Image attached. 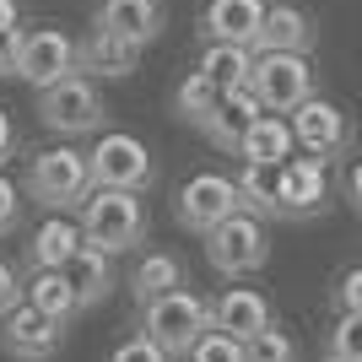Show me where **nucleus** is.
I'll list each match as a JSON object with an SVG mask.
<instances>
[{
  "mask_svg": "<svg viewBox=\"0 0 362 362\" xmlns=\"http://www.w3.org/2000/svg\"><path fill=\"white\" fill-rule=\"evenodd\" d=\"M81 238L98 243L103 255H130L136 243H146V195L136 189H108V184H92V195L81 200Z\"/></svg>",
  "mask_w": 362,
  "mask_h": 362,
  "instance_id": "obj_1",
  "label": "nucleus"
},
{
  "mask_svg": "<svg viewBox=\"0 0 362 362\" xmlns=\"http://www.w3.org/2000/svg\"><path fill=\"white\" fill-rule=\"evenodd\" d=\"M38 119H44V130H54L65 141L92 136V130H103V92H98L92 76L71 71L65 81L38 92Z\"/></svg>",
  "mask_w": 362,
  "mask_h": 362,
  "instance_id": "obj_4",
  "label": "nucleus"
},
{
  "mask_svg": "<svg viewBox=\"0 0 362 362\" xmlns=\"http://www.w3.org/2000/svg\"><path fill=\"white\" fill-rule=\"evenodd\" d=\"M335 308L341 314H362V265H351V271H341V281L330 287Z\"/></svg>",
  "mask_w": 362,
  "mask_h": 362,
  "instance_id": "obj_31",
  "label": "nucleus"
},
{
  "mask_svg": "<svg viewBox=\"0 0 362 362\" xmlns=\"http://www.w3.org/2000/svg\"><path fill=\"white\" fill-rule=\"evenodd\" d=\"M76 71V44L65 38L60 28H22L16 33V54H11V76L16 81H28L33 92L54 87L65 76Z\"/></svg>",
  "mask_w": 362,
  "mask_h": 362,
  "instance_id": "obj_7",
  "label": "nucleus"
},
{
  "mask_svg": "<svg viewBox=\"0 0 362 362\" xmlns=\"http://www.w3.org/2000/svg\"><path fill=\"white\" fill-rule=\"evenodd\" d=\"M314 16L303 6H265V22H259L255 54H314Z\"/></svg>",
  "mask_w": 362,
  "mask_h": 362,
  "instance_id": "obj_15",
  "label": "nucleus"
},
{
  "mask_svg": "<svg viewBox=\"0 0 362 362\" xmlns=\"http://www.w3.org/2000/svg\"><path fill=\"white\" fill-rule=\"evenodd\" d=\"M292 151H298L292 119H281V114H259V119L249 124V136H243L238 157H243V163H259V168H281Z\"/></svg>",
  "mask_w": 362,
  "mask_h": 362,
  "instance_id": "obj_20",
  "label": "nucleus"
},
{
  "mask_svg": "<svg viewBox=\"0 0 362 362\" xmlns=\"http://www.w3.org/2000/svg\"><path fill=\"white\" fill-rule=\"evenodd\" d=\"M28 303L44 308L49 319H65V325L81 314V298H76V287H71L65 271H33L28 276Z\"/></svg>",
  "mask_w": 362,
  "mask_h": 362,
  "instance_id": "obj_25",
  "label": "nucleus"
},
{
  "mask_svg": "<svg viewBox=\"0 0 362 362\" xmlns=\"http://www.w3.org/2000/svg\"><path fill=\"white\" fill-rule=\"evenodd\" d=\"M276 314H271V298L255 287H227L222 298L211 303V330L233 335V341H255L259 330H271Z\"/></svg>",
  "mask_w": 362,
  "mask_h": 362,
  "instance_id": "obj_14",
  "label": "nucleus"
},
{
  "mask_svg": "<svg viewBox=\"0 0 362 362\" xmlns=\"http://www.w3.org/2000/svg\"><path fill=\"white\" fill-rule=\"evenodd\" d=\"M92 28H108L119 38H130L136 49H151L168 28V6L163 0H98Z\"/></svg>",
  "mask_w": 362,
  "mask_h": 362,
  "instance_id": "obj_13",
  "label": "nucleus"
},
{
  "mask_svg": "<svg viewBox=\"0 0 362 362\" xmlns=\"http://www.w3.org/2000/svg\"><path fill=\"white\" fill-rule=\"evenodd\" d=\"M330 206V163L325 157H287L281 163V216L314 222Z\"/></svg>",
  "mask_w": 362,
  "mask_h": 362,
  "instance_id": "obj_12",
  "label": "nucleus"
},
{
  "mask_svg": "<svg viewBox=\"0 0 362 362\" xmlns=\"http://www.w3.org/2000/svg\"><path fill=\"white\" fill-rule=\"evenodd\" d=\"M200 76H211L222 92L233 87H249V71H255V49L249 44H206L200 49Z\"/></svg>",
  "mask_w": 362,
  "mask_h": 362,
  "instance_id": "obj_24",
  "label": "nucleus"
},
{
  "mask_svg": "<svg viewBox=\"0 0 362 362\" xmlns=\"http://www.w3.org/2000/svg\"><path fill=\"white\" fill-rule=\"evenodd\" d=\"M249 87L265 103V114H292L298 103L314 98V65L308 54H255Z\"/></svg>",
  "mask_w": 362,
  "mask_h": 362,
  "instance_id": "obj_8",
  "label": "nucleus"
},
{
  "mask_svg": "<svg viewBox=\"0 0 362 362\" xmlns=\"http://www.w3.org/2000/svg\"><path fill=\"white\" fill-rule=\"evenodd\" d=\"M16 227H22V184L0 173V238L16 233Z\"/></svg>",
  "mask_w": 362,
  "mask_h": 362,
  "instance_id": "obj_30",
  "label": "nucleus"
},
{
  "mask_svg": "<svg viewBox=\"0 0 362 362\" xmlns=\"http://www.w3.org/2000/svg\"><path fill=\"white\" fill-rule=\"evenodd\" d=\"M108 362H173V357H168L157 341H146V335H130V341L114 346V357H108Z\"/></svg>",
  "mask_w": 362,
  "mask_h": 362,
  "instance_id": "obj_32",
  "label": "nucleus"
},
{
  "mask_svg": "<svg viewBox=\"0 0 362 362\" xmlns=\"http://www.w3.org/2000/svg\"><path fill=\"white\" fill-rule=\"evenodd\" d=\"M292 136H298V151L335 163V157L351 146V119H346V108H335L330 98H319V92H314L308 103L292 108Z\"/></svg>",
  "mask_w": 362,
  "mask_h": 362,
  "instance_id": "obj_11",
  "label": "nucleus"
},
{
  "mask_svg": "<svg viewBox=\"0 0 362 362\" xmlns=\"http://www.w3.org/2000/svg\"><path fill=\"white\" fill-rule=\"evenodd\" d=\"M124 287L136 292V303H151V298H163V292H179L184 287V259L173 255V249H151V255H141L136 265H130Z\"/></svg>",
  "mask_w": 362,
  "mask_h": 362,
  "instance_id": "obj_22",
  "label": "nucleus"
},
{
  "mask_svg": "<svg viewBox=\"0 0 362 362\" xmlns=\"http://www.w3.org/2000/svg\"><path fill=\"white\" fill-rule=\"evenodd\" d=\"M92 195V163L87 151L76 146H49L28 163V200L44 206V211H81V200Z\"/></svg>",
  "mask_w": 362,
  "mask_h": 362,
  "instance_id": "obj_2",
  "label": "nucleus"
},
{
  "mask_svg": "<svg viewBox=\"0 0 362 362\" xmlns=\"http://www.w3.org/2000/svg\"><path fill=\"white\" fill-rule=\"evenodd\" d=\"M259 22H265V0H211L200 11V38L206 44H249L255 49Z\"/></svg>",
  "mask_w": 362,
  "mask_h": 362,
  "instance_id": "obj_16",
  "label": "nucleus"
},
{
  "mask_svg": "<svg viewBox=\"0 0 362 362\" xmlns=\"http://www.w3.org/2000/svg\"><path fill=\"white\" fill-rule=\"evenodd\" d=\"M233 211H243L238 200V179H227V173H195V179H184V189L173 195V216H179L184 233H211L216 222H227Z\"/></svg>",
  "mask_w": 362,
  "mask_h": 362,
  "instance_id": "obj_9",
  "label": "nucleus"
},
{
  "mask_svg": "<svg viewBox=\"0 0 362 362\" xmlns=\"http://www.w3.org/2000/svg\"><path fill=\"white\" fill-rule=\"evenodd\" d=\"M92 163V184H108V189H136L146 195L157 184V163H151V146L130 130H103L98 146L87 151Z\"/></svg>",
  "mask_w": 362,
  "mask_h": 362,
  "instance_id": "obj_6",
  "label": "nucleus"
},
{
  "mask_svg": "<svg viewBox=\"0 0 362 362\" xmlns=\"http://www.w3.org/2000/svg\"><path fill=\"white\" fill-rule=\"evenodd\" d=\"M141 60V49L130 44V38H119V33L108 28H92L81 44H76V71L81 76H108V81H119V76H130Z\"/></svg>",
  "mask_w": 362,
  "mask_h": 362,
  "instance_id": "obj_17",
  "label": "nucleus"
},
{
  "mask_svg": "<svg viewBox=\"0 0 362 362\" xmlns=\"http://www.w3.org/2000/svg\"><path fill=\"white\" fill-rule=\"evenodd\" d=\"M60 346H65V319H49L28 298L0 319V351L11 362H54Z\"/></svg>",
  "mask_w": 362,
  "mask_h": 362,
  "instance_id": "obj_10",
  "label": "nucleus"
},
{
  "mask_svg": "<svg viewBox=\"0 0 362 362\" xmlns=\"http://www.w3.org/2000/svg\"><path fill=\"white\" fill-rule=\"evenodd\" d=\"M243 362H298V346H292L287 330H259L255 341H243Z\"/></svg>",
  "mask_w": 362,
  "mask_h": 362,
  "instance_id": "obj_28",
  "label": "nucleus"
},
{
  "mask_svg": "<svg viewBox=\"0 0 362 362\" xmlns=\"http://www.w3.org/2000/svg\"><path fill=\"white\" fill-rule=\"evenodd\" d=\"M259 114H265V103L255 98V87H233V92H222V103H216L211 124H206V141L238 157L243 136H249V124H255Z\"/></svg>",
  "mask_w": 362,
  "mask_h": 362,
  "instance_id": "obj_19",
  "label": "nucleus"
},
{
  "mask_svg": "<svg viewBox=\"0 0 362 362\" xmlns=\"http://www.w3.org/2000/svg\"><path fill=\"white\" fill-rule=\"evenodd\" d=\"M206 330H211V303L195 298L189 287L141 303V335H146V341H157L168 357H184V351L195 346Z\"/></svg>",
  "mask_w": 362,
  "mask_h": 362,
  "instance_id": "obj_3",
  "label": "nucleus"
},
{
  "mask_svg": "<svg viewBox=\"0 0 362 362\" xmlns=\"http://www.w3.org/2000/svg\"><path fill=\"white\" fill-rule=\"evenodd\" d=\"M238 200H243V211L259 216V222H281V168L243 163V173H238Z\"/></svg>",
  "mask_w": 362,
  "mask_h": 362,
  "instance_id": "obj_23",
  "label": "nucleus"
},
{
  "mask_svg": "<svg viewBox=\"0 0 362 362\" xmlns=\"http://www.w3.org/2000/svg\"><path fill=\"white\" fill-rule=\"evenodd\" d=\"M22 298H28V281H22V271H16L11 259H0V319L11 314Z\"/></svg>",
  "mask_w": 362,
  "mask_h": 362,
  "instance_id": "obj_33",
  "label": "nucleus"
},
{
  "mask_svg": "<svg viewBox=\"0 0 362 362\" xmlns=\"http://www.w3.org/2000/svg\"><path fill=\"white\" fill-rule=\"evenodd\" d=\"M11 157H16V119L0 108V168L11 163Z\"/></svg>",
  "mask_w": 362,
  "mask_h": 362,
  "instance_id": "obj_34",
  "label": "nucleus"
},
{
  "mask_svg": "<svg viewBox=\"0 0 362 362\" xmlns=\"http://www.w3.org/2000/svg\"><path fill=\"white\" fill-rule=\"evenodd\" d=\"M216 103H222V87H216L211 76H200V71H189L179 87H173V114H179L184 124H195V130L211 124Z\"/></svg>",
  "mask_w": 362,
  "mask_h": 362,
  "instance_id": "obj_26",
  "label": "nucleus"
},
{
  "mask_svg": "<svg viewBox=\"0 0 362 362\" xmlns=\"http://www.w3.org/2000/svg\"><path fill=\"white\" fill-rule=\"evenodd\" d=\"M206 259H211V271L227 276V281H238V276H255L265 259H271V233L265 222L249 211H233L227 222H216L206 233Z\"/></svg>",
  "mask_w": 362,
  "mask_h": 362,
  "instance_id": "obj_5",
  "label": "nucleus"
},
{
  "mask_svg": "<svg viewBox=\"0 0 362 362\" xmlns=\"http://www.w3.org/2000/svg\"><path fill=\"white\" fill-rule=\"evenodd\" d=\"M65 276H71V287H76V298H81V308H98V303L114 292V255H103L98 243L81 238V249L71 255Z\"/></svg>",
  "mask_w": 362,
  "mask_h": 362,
  "instance_id": "obj_21",
  "label": "nucleus"
},
{
  "mask_svg": "<svg viewBox=\"0 0 362 362\" xmlns=\"http://www.w3.org/2000/svg\"><path fill=\"white\" fill-rule=\"evenodd\" d=\"M346 200H351V211H362V157L351 163V173H346Z\"/></svg>",
  "mask_w": 362,
  "mask_h": 362,
  "instance_id": "obj_36",
  "label": "nucleus"
},
{
  "mask_svg": "<svg viewBox=\"0 0 362 362\" xmlns=\"http://www.w3.org/2000/svg\"><path fill=\"white\" fill-rule=\"evenodd\" d=\"M0 76H6V65H0Z\"/></svg>",
  "mask_w": 362,
  "mask_h": 362,
  "instance_id": "obj_37",
  "label": "nucleus"
},
{
  "mask_svg": "<svg viewBox=\"0 0 362 362\" xmlns=\"http://www.w3.org/2000/svg\"><path fill=\"white\" fill-rule=\"evenodd\" d=\"M325 357L330 362H362V314H341L325 335Z\"/></svg>",
  "mask_w": 362,
  "mask_h": 362,
  "instance_id": "obj_27",
  "label": "nucleus"
},
{
  "mask_svg": "<svg viewBox=\"0 0 362 362\" xmlns=\"http://www.w3.org/2000/svg\"><path fill=\"white\" fill-rule=\"evenodd\" d=\"M6 33H22V6L16 0H0V38Z\"/></svg>",
  "mask_w": 362,
  "mask_h": 362,
  "instance_id": "obj_35",
  "label": "nucleus"
},
{
  "mask_svg": "<svg viewBox=\"0 0 362 362\" xmlns=\"http://www.w3.org/2000/svg\"><path fill=\"white\" fill-rule=\"evenodd\" d=\"M76 249H81V222H71V216H60V211H49L44 222L28 233V265L33 271H65Z\"/></svg>",
  "mask_w": 362,
  "mask_h": 362,
  "instance_id": "obj_18",
  "label": "nucleus"
},
{
  "mask_svg": "<svg viewBox=\"0 0 362 362\" xmlns=\"http://www.w3.org/2000/svg\"><path fill=\"white\" fill-rule=\"evenodd\" d=\"M184 357L189 362H243V341H233V335H222V330H206Z\"/></svg>",
  "mask_w": 362,
  "mask_h": 362,
  "instance_id": "obj_29",
  "label": "nucleus"
}]
</instances>
